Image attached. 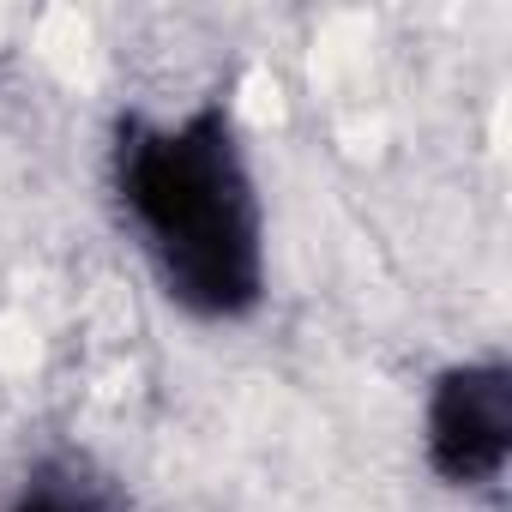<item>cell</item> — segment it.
<instances>
[{
  "instance_id": "cell-1",
  "label": "cell",
  "mask_w": 512,
  "mask_h": 512,
  "mask_svg": "<svg viewBox=\"0 0 512 512\" xmlns=\"http://www.w3.org/2000/svg\"><path fill=\"white\" fill-rule=\"evenodd\" d=\"M109 199L181 314L205 326L260 314L272 290L266 193L223 97L175 115H127L109 139Z\"/></svg>"
},
{
  "instance_id": "cell-3",
  "label": "cell",
  "mask_w": 512,
  "mask_h": 512,
  "mask_svg": "<svg viewBox=\"0 0 512 512\" xmlns=\"http://www.w3.org/2000/svg\"><path fill=\"white\" fill-rule=\"evenodd\" d=\"M7 512H115V506L103 500V488L79 482L73 470H43V476H31V482L13 494Z\"/></svg>"
},
{
  "instance_id": "cell-2",
  "label": "cell",
  "mask_w": 512,
  "mask_h": 512,
  "mask_svg": "<svg viewBox=\"0 0 512 512\" xmlns=\"http://www.w3.org/2000/svg\"><path fill=\"white\" fill-rule=\"evenodd\" d=\"M422 458L446 488H494L512 464V368L470 356L434 374L422 398Z\"/></svg>"
}]
</instances>
